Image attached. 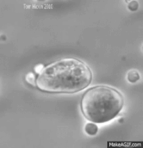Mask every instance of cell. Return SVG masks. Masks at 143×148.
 I'll return each mask as SVG.
<instances>
[{
    "label": "cell",
    "mask_w": 143,
    "mask_h": 148,
    "mask_svg": "<svg viewBox=\"0 0 143 148\" xmlns=\"http://www.w3.org/2000/svg\"><path fill=\"white\" fill-rule=\"evenodd\" d=\"M92 80L90 68L81 60L64 58L44 67L36 87L49 93H75L87 88Z\"/></svg>",
    "instance_id": "6da1fadb"
},
{
    "label": "cell",
    "mask_w": 143,
    "mask_h": 148,
    "mask_svg": "<svg viewBox=\"0 0 143 148\" xmlns=\"http://www.w3.org/2000/svg\"><path fill=\"white\" fill-rule=\"evenodd\" d=\"M122 95L112 87L97 85L82 95L80 108L84 116L94 123H103L114 119L124 105Z\"/></svg>",
    "instance_id": "7a4b0ae2"
},
{
    "label": "cell",
    "mask_w": 143,
    "mask_h": 148,
    "mask_svg": "<svg viewBox=\"0 0 143 148\" xmlns=\"http://www.w3.org/2000/svg\"><path fill=\"white\" fill-rule=\"evenodd\" d=\"M86 133L90 135H95L98 132V127L94 123H87L85 127Z\"/></svg>",
    "instance_id": "3957f363"
},
{
    "label": "cell",
    "mask_w": 143,
    "mask_h": 148,
    "mask_svg": "<svg viewBox=\"0 0 143 148\" xmlns=\"http://www.w3.org/2000/svg\"><path fill=\"white\" fill-rule=\"evenodd\" d=\"M140 78V77L139 73H138V71L135 70V69H132L127 73V79L129 82H136L139 80Z\"/></svg>",
    "instance_id": "277c9868"
},
{
    "label": "cell",
    "mask_w": 143,
    "mask_h": 148,
    "mask_svg": "<svg viewBox=\"0 0 143 148\" xmlns=\"http://www.w3.org/2000/svg\"><path fill=\"white\" fill-rule=\"evenodd\" d=\"M36 79L35 78V75H34L33 73L31 72H29L27 75L25 76V80L27 83H29V84L32 86H35L36 87Z\"/></svg>",
    "instance_id": "5b68a950"
},
{
    "label": "cell",
    "mask_w": 143,
    "mask_h": 148,
    "mask_svg": "<svg viewBox=\"0 0 143 148\" xmlns=\"http://www.w3.org/2000/svg\"><path fill=\"white\" fill-rule=\"evenodd\" d=\"M139 7V4L137 1H131L128 4V9L131 11H136Z\"/></svg>",
    "instance_id": "8992f818"
},
{
    "label": "cell",
    "mask_w": 143,
    "mask_h": 148,
    "mask_svg": "<svg viewBox=\"0 0 143 148\" xmlns=\"http://www.w3.org/2000/svg\"><path fill=\"white\" fill-rule=\"evenodd\" d=\"M43 69H44V66L42 64H38V65L36 66L35 68H34V70H35L36 73H37V75H39V74L42 71Z\"/></svg>",
    "instance_id": "52a82bcc"
}]
</instances>
